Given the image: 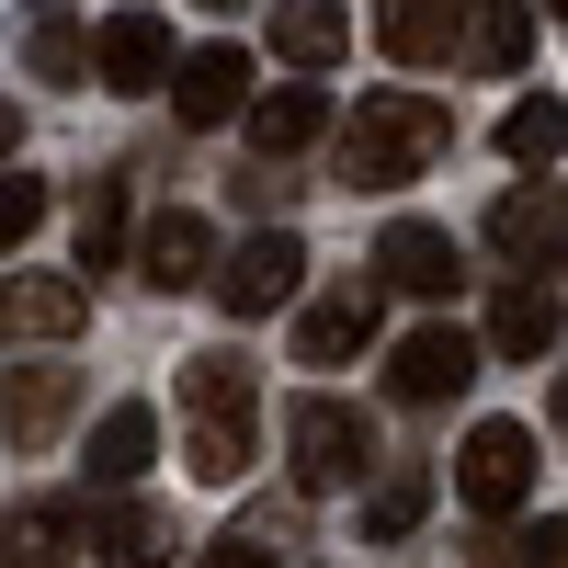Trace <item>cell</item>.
<instances>
[{
	"instance_id": "cell-1",
	"label": "cell",
	"mask_w": 568,
	"mask_h": 568,
	"mask_svg": "<svg viewBox=\"0 0 568 568\" xmlns=\"http://www.w3.org/2000/svg\"><path fill=\"white\" fill-rule=\"evenodd\" d=\"M251 420H262V387L240 353H194L182 364V466L205 489H240L251 478Z\"/></svg>"
},
{
	"instance_id": "cell-2",
	"label": "cell",
	"mask_w": 568,
	"mask_h": 568,
	"mask_svg": "<svg viewBox=\"0 0 568 568\" xmlns=\"http://www.w3.org/2000/svg\"><path fill=\"white\" fill-rule=\"evenodd\" d=\"M455 149V114L433 91H364V114L342 125V182L353 194H387V182H420Z\"/></svg>"
},
{
	"instance_id": "cell-3",
	"label": "cell",
	"mask_w": 568,
	"mask_h": 568,
	"mask_svg": "<svg viewBox=\"0 0 568 568\" xmlns=\"http://www.w3.org/2000/svg\"><path fill=\"white\" fill-rule=\"evenodd\" d=\"M284 466H296V489H353L364 466H375V433H364V409H342V398H296L284 409Z\"/></svg>"
},
{
	"instance_id": "cell-4",
	"label": "cell",
	"mask_w": 568,
	"mask_h": 568,
	"mask_svg": "<svg viewBox=\"0 0 568 568\" xmlns=\"http://www.w3.org/2000/svg\"><path fill=\"white\" fill-rule=\"evenodd\" d=\"M296 284H307V240H296V227H262V240H240V262H227L205 296H216L227 318H273Z\"/></svg>"
},
{
	"instance_id": "cell-5",
	"label": "cell",
	"mask_w": 568,
	"mask_h": 568,
	"mask_svg": "<svg viewBox=\"0 0 568 568\" xmlns=\"http://www.w3.org/2000/svg\"><path fill=\"white\" fill-rule=\"evenodd\" d=\"M455 489L478 511H524L535 500V433H524V420H478L466 455H455Z\"/></svg>"
},
{
	"instance_id": "cell-6",
	"label": "cell",
	"mask_w": 568,
	"mask_h": 568,
	"mask_svg": "<svg viewBox=\"0 0 568 568\" xmlns=\"http://www.w3.org/2000/svg\"><path fill=\"white\" fill-rule=\"evenodd\" d=\"M171 69H182V45L160 12H103V34H91V80L103 91H171Z\"/></svg>"
},
{
	"instance_id": "cell-7",
	"label": "cell",
	"mask_w": 568,
	"mask_h": 568,
	"mask_svg": "<svg viewBox=\"0 0 568 568\" xmlns=\"http://www.w3.org/2000/svg\"><path fill=\"white\" fill-rule=\"evenodd\" d=\"M489 251L524 262V273H557V262H568V194H557V182L500 194V205H489Z\"/></svg>"
},
{
	"instance_id": "cell-8",
	"label": "cell",
	"mask_w": 568,
	"mask_h": 568,
	"mask_svg": "<svg viewBox=\"0 0 568 568\" xmlns=\"http://www.w3.org/2000/svg\"><path fill=\"white\" fill-rule=\"evenodd\" d=\"M375 34H387V58H409V69H444V58L478 45V0H387Z\"/></svg>"
},
{
	"instance_id": "cell-9",
	"label": "cell",
	"mask_w": 568,
	"mask_h": 568,
	"mask_svg": "<svg viewBox=\"0 0 568 568\" xmlns=\"http://www.w3.org/2000/svg\"><path fill=\"white\" fill-rule=\"evenodd\" d=\"M91 318L80 273H0V342H69Z\"/></svg>"
},
{
	"instance_id": "cell-10",
	"label": "cell",
	"mask_w": 568,
	"mask_h": 568,
	"mask_svg": "<svg viewBox=\"0 0 568 568\" xmlns=\"http://www.w3.org/2000/svg\"><path fill=\"white\" fill-rule=\"evenodd\" d=\"M171 114L182 125H240L251 114V45H194L171 69Z\"/></svg>"
},
{
	"instance_id": "cell-11",
	"label": "cell",
	"mask_w": 568,
	"mask_h": 568,
	"mask_svg": "<svg viewBox=\"0 0 568 568\" xmlns=\"http://www.w3.org/2000/svg\"><path fill=\"white\" fill-rule=\"evenodd\" d=\"M136 273H149L160 296H182V284H216V227H205L194 205L149 216V227H136Z\"/></svg>"
},
{
	"instance_id": "cell-12",
	"label": "cell",
	"mask_w": 568,
	"mask_h": 568,
	"mask_svg": "<svg viewBox=\"0 0 568 568\" xmlns=\"http://www.w3.org/2000/svg\"><path fill=\"white\" fill-rule=\"evenodd\" d=\"M182 557V524L160 500H103L91 511V568H171Z\"/></svg>"
},
{
	"instance_id": "cell-13",
	"label": "cell",
	"mask_w": 568,
	"mask_h": 568,
	"mask_svg": "<svg viewBox=\"0 0 568 568\" xmlns=\"http://www.w3.org/2000/svg\"><path fill=\"white\" fill-rule=\"evenodd\" d=\"M466 375H478V342H466V329H409L398 364H387V387H398L409 409H444Z\"/></svg>"
},
{
	"instance_id": "cell-14",
	"label": "cell",
	"mask_w": 568,
	"mask_h": 568,
	"mask_svg": "<svg viewBox=\"0 0 568 568\" xmlns=\"http://www.w3.org/2000/svg\"><path fill=\"white\" fill-rule=\"evenodd\" d=\"M375 273H387L398 296H455V240L433 216H398L387 240H375Z\"/></svg>"
},
{
	"instance_id": "cell-15",
	"label": "cell",
	"mask_w": 568,
	"mask_h": 568,
	"mask_svg": "<svg viewBox=\"0 0 568 568\" xmlns=\"http://www.w3.org/2000/svg\"><path fill=\"white\" fill-rule=\"evenodd\" d=\"M149 455H160V420L149 409H136V398H114L103 420H91V489H136V478H149Z\"/></svg>"
},
{
	"instance_id": "cell-16",
	"label": "cell",
	"mask_w": 568,
	"mask_h": 568,
	"mask_svg": "<svg viewBox=\"0 0 568 568\" xmlns=\"http://www.w3.org/2000/svg\"><path fill=\"white\" fill-rule=\"evenodd\" d=\"M69 409H80V375H69V364H23V375H12V398H0V433L34 455V444H58V420H69Z\"/></svg>"
},
{
	"instance_id": "cell-17",
	"label": "cell",
	"mask_w": 568,
	"mask_h": 568,
	"mask_svg": "<svg viewBox=\"0 0 568 568\" xmlns=\"http://www.w3.org/2000/svg\"><path fill=\"white\" fill-rule=\"evenodd\" d=\"M364 342H375V284H342L296 318V364H353Z\"/></svg>"
},
{
	"instance_id": "cell-18",
	"label": "cell",
	"mask_w": 568,
	"mask_h": 568,
	"mask_svg": "<svg viewBox=\"0 0 568 568\" xmlns=\"http://www.w3.org/2000/svg\"><path fill=\"white\" fill-rule=\"evenodd\" d=\"M342 45H353L342 0H273V58L284 69H342Z\"/></svg>"
},
{
	"instance_id": "cell-19",
	"label": "cell",
	"mask_w": 568,
	"mask_h": 568,
	"mask_svg": "<svg viewBox=\"0 0 568 568\" xmlns=\"http://www.w3.org/2000/svg\"><path fill=\"white\" fill-rule=\"evenodd\" d=\"M489 353H500V364H546V353H557V284H500Z\"/></svg>"
},
{
	"instance_id": "cell-20",
	"label": "cell",
	"mask_w": 568,
	"mask_h": 568,
	"mask_svg": "<svg viewBox=\"0 0 568 568\" xmlns=\"http://www.w3.org/2000/svg\"><path fill=\"white\" fill-rule=\"evenodd\" d=\"M329 136V91H262L251 103V149L262 160H296V149H318Z\"/></svg>"
},
{
	"instance_id": "cell-21",
	"label": "cell",
	"mask_w": 568,
	"mask_h": 568,
	"mask_svg": "<svg viewBox=\"0 0 568 568\" xmlns=\"http://www.w3.org/2000/svg\"><path fill=\"white\" fill-rule=\"evenodd\" d=\"M125 251H136V205H125V171H103L80 194V273H114Z\"/></svg>"
},
{
	"instance_id": "cell-22",
	"label": "cell",
	"mask_w": 568,
	"mask_h": 568,
	"mask_svg": "<svg viewBox=\"0 0 568 568\" xmlns=\"http://www.w3.org/2000/svg\"><path fill=\"white\" fill-rule=\"evenodd\" d=\"M557 149H568V103L524 91V103L500 114V160H524V171H557Z\"/></svg>"
},
{
	"instance_id": "cell-23",
	"label": "cell",
	"mask_w": 568,
	"mask_h": 568,
	"mask_svg": "<svg viewBox=\"0 0 568 568\" xmlns=\"http://www.w3.org/2000/svg\"><path fill=\"white\" fill-rule=\"evenodd\" d=\"M420 511H433V478H420V466H387V478H375V500H364V546L420 535Z\"/></svg>"
},
{
	"instance_id": "cell-24",
	"label": "cell",
	"mask_w": 568,
	"mask_h": 568,
	"mask_svg": "<svg viewBox=\"0 0 568 568\" xmlns=\"http://www.w3.org/2000/svg\"><path fill=\"white\" fill-rule=\"evenodd\" d=\"M0 557L12 568H58L69 557V500H23L12 524H0Z\"/></svg>"
},
{
	"instance_id": "cell-25",
	"label": "cell",
	"mask_w": 568,
	"mask_h": 568,
	"mask_svg": "<svg viewBox=\"0 0 568 568\" xmlns=\"http://www.w3.org/2000/svg\"><path fill=\"white\" fill-rule=\"evenodd\" d=\"M23 69H34V80H58V91H69V80H91V34H80L69 12H45V23L23 34Z\"/></svg>"
},
{
	"instance_id": "cell-26",
	"label": "cell",
	"mask_w": 568,
	"mask_h": 568,
	"mask_svg": "<svg viewBox=\"0 0 568 568\" xmlns=\"http://www.w3.org/2000/svg\"><path fill=\"white\" fill-rule=\"evenodd\" d=\"M524 45H535L524 0H478V45H466V69H524Z\"/></svg>"
},
{
	"instance_id": "cell-27",
	"label": "cell",
	"mask_w": 568,
	"mask_h": 568,
	"mask_svg": "<svg viewBox=\"0 0 568 568\" xmlns=\"http://www.w3.org/2000/svg\"><path fill=\"white\" fill-rule=\"evenodd\" d=\"M34 227H45V182H0V262H12Z\"/></svg>"
},
{
	"instance_id": "cell-28",
	"label": "cell",
	"mask_w": 568,
	"mask_h": 568,
	"mask_svg": "<svg viewBox=\"0 0 568 568\" xmlns=\"http://www.w3.org/2000/svg\"><path fill=\"white\" fill-rule=\"evenodd\" d=\"M194 568H273V535H216Z\"/></svg>"
},
{
	"instance_id": "cell-29",
	"label": "cell",
	"mask_w": 568,
	"mask_h": 568,
	"mask_svg": "<svg viewBox=\"0 0 568 568\" xmlns=\"http://www.w3.org/2000/svg\"><path fill=\"white\" fill-rule=\"evenodd\" d=\"M511 546H524V568H568V524H524Z\"/></svg>"
},
{
	"instance_id": "cell-30",
	"label": "cell",
	"mask_w": 568,
	"mask_h": 568,
	"mask_svg": "<svg viewBox=\"0 0 568 568\" xmlns=\"http://www.w3.org/2000/svg\"><path fill=\"white\" fill-rule=\"evenodd\" d=\"M12 149H23V114H12V103H0V160H12Z\"/></svg>"
},
{
	"instance_id": "cell-31",
	"label": "cell",
	"mask_w": 568,
	"mask_h": 568,
	"mask_svg": "<svg viewBox=\"0 0 568 568\" xmlns=\"http://www.w3.org/2000/svg\"><path fill=\"white\" fill-rule=\"evenodd\" d=\"M557 433H568V387H557Z\"/></svg>"
},
{
	"instance_id": "cell-32",
	"label": "cell",
	"mask_w": 568,
	"mask_h": 568,
	"mask_svg": "<svg viewBox=\"0 0 568 568\" xmlns=\"http://www.w3.org/2000/svg\"><path fill=\"white\" fill-rule=\"evenodd\" d=\"M205 12H240V0H205Z\"/></svg>"
},
{
	"instance_id": "cell-33",
	"label": "cell",
	"mask_w": 568,
	"mask_h": 568,
	"mask_svg": "<svg viewBox=\"0 0 568 568\" xmlns=\"http://www.w3.org/2000/svg\"><path fill=\"white\" fill-rule=\"evenodd\" d=\"M557 23H568V0H557Z\"/></svg>"
}]
</instances>
